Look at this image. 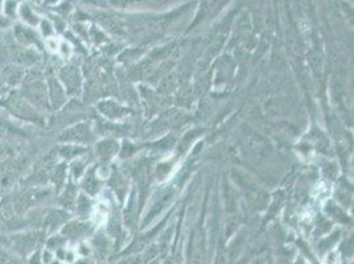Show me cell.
<instances>
[{"mask_svg": "<svg viewBox=\"0 0 354 264\" xmlns=\"http://www.w3.org/2000/svg\"><path fill=\"white\" fill-rule=\"evenodd\" d=\"M17 10H19V1L17 0H4L1 6V14L7 16L8 19H16L17 17Z\"/></svg>", "mask_w": 354, "mask_h": 264, "instance_id": "cell-14", "label": "cell"}, {"mask_svg": "<svg viewBox=\"0 0 354 264\" xmlns=\"http://www.w3.org/2000/svg\"><path fill=\"white\" fill-rule=\"evenodd\" d=\"M11 26H12V20L8 19L7 16L0 14V30H7Z\"/></svg>", "mask_w": 354, "mask_h": 264, "instance_id": "cell-18", "label": "cell"}, {"mask_svg": "<svg viewBox=\"0 0 354 264\" xmlns=\"http://www.w3.org/2000/svg\"><path fill=\"white\" fill-rule=\"evenodd\" d=\"M0 106L20 122L32 123L37 126L44 124V117L41 115L40 110L28 102L23 95H20V93L8 94L6 98L1 100Z\"/></svg>", "mask_w": 354, "mask_h": 264, "instance_id": "cell-1", "label": "cell"}, {"mask_svg": "<svg viewBox=\"0 0 354 264\" xmlns=\"http://www.w3.org/2000/svg\"><path fill=\"white\" fill-rule=\"evenodd\" d=\"M26 72L27 69L19 66V65H10V66H6L1 72V78L4 81L6 85L11 86V88H17L23 84L24 81V77H26Z\"/></svg>", "mask_w": 354, "mask_h": 264, "instance_id": "cell-9", "label": "cell"}, {"mask_svg": "<svg viewBox=\"0 0 354 264\" xmlns=\"http://www.w3.org/2000/svg\"><path fill=\"white\" fill-rule=\"evenodd\" d=\"M3 1H4V0H0V10H1V6H3Z\"/></svg>", "mask_w": 354, "mask_h": 264, "instance_id": "cell-21", "label": "cell"}, {"mask_svg": "<svg viewBox=\"0 0 354 264\" xmlns=\"http://www.w3.org/2000/svg\"><path fill=\"white\" fill-rule=\"evenodd\" d=\"M84 152V148L77 147V146H64L59 148V155L65 159H72Z\"/></svg>", "mask_w": 354, "mask_h": 264, "instance_id": "cell-15", "label": "cell"}, {"mask_svg": "<svg viewBox=\"0 0 354 264\" xmlns=\"http://www.w3.org/2000/svg\"><path fill=\"white\" fill-rule=\"evenodd\" d=\"M88 138H90V130L88 124H77L74 127L65 130L59 135V140L64 143L66 142L81 143V142L88 140Z\"/></svg>", "mask_w": 354, "mask_h": 264, "instance_id": "cell-10", "label": "cell"}, {"mask_svg": "<svg viewBox=\"0 0 354 264\" xmlns=\"http://www.w3.org/2000/svg\"><path fill=\"white\" fill-rule=\"evenodd\" d=\"M3 85H4V81H3V78H1V75H0V88H1Z\"/></svg>", "mask_w": 354, "mask_h": 264, "instance_id": "cell-20", "label": "cell"}, {"mask_svg": "<svg viewBox=\"0 0 354 264\" xmlns=\"http://www.w3.org/2000/svg\"><path fill=\"white\" fill-rule=\"evenodd\" d=\"M24 131L19 129V126L6 119L0 117V139H10V138H16V136H23Z\"/></svg>", "mask_w": 354, "mask_h": 264, "instance_id": "cell-12", "label": "cell"}, {"mask_svg": "<svg viewBox=\"0 0 354 264\" xmlns=\"http://www.w3.org/2000/svg\"><path fill=\"white\" fill-rule=\"evenodd\" d=\"M20 86V95H23L36 109L44 110L49 107L46 82L43 81V78L39 74L35 73V69H32L30 72H26L24 81Z\"/></svg>", "mask_w": 354, "mask_h": 264, "instance_id": "cell-2", "label": "cell"}, {"mask_svg": "<svg viewBox=\"0 0 354 264\" xmlns=\"http://www.w3.org/2000/svg\"><path fill=\"white\" fill-rule=\"evenodd\" d=\"M48 191L40 188H32L27 191H24L23 194L19 196V198L14 202V207H15L17 213H24L27 211L30 207L36 205L37 202H40L44 197H46Z\"/></svg>", "mask_w": 354, "mask_h": 264, "instance_id": "cell-3", "label": "cell"}, {"mask_svg": "<svg viewBox=\"0 0 354 264\" xmlns=\"http://www.w3.org/2000/svg\"><path fill=\"white\" fill-rule=\"evenodd\" d=\"M17 17L20 19V21L28 27L36 28L39 27L41 17L35 11V6L30 1H23L21 4H19V10H17Z\"/></svg>", "mask_w": 354, "mask_h": 264, "instance_id": "cell-7", "label": "cell"}, {"mask_svg": "<svg viewBox=\"0 0 354 264\" xmlns=\"http://www.w3.org/2000/svg\"><path fill=\"white\" fill-rule=\"evenodd\" d=\"M46 91H48V101L49 106L53 109H59L65 103V88L59 82V78L49 77L46 79Z\"/></svg>", "mask_w": 354, "mask_h": 264, "instance_id": "cell-4", "label": "cell"}, {"mask_svg": "<svg viewBox=\"0 0 354 264\" xmlns=\"http://www.w3.org/2000/svg\"><path fill=\"white\" fill-rule=\"evenodd\" d=\"M59 0H44V4L46 6H56Z\"/></svg>", "mask_w": 354, "mask_h": 264, "instance_id": "cell-19", "label": "cell"}, {"mask_svg": "<svg viewBox=\"0 0 354 264\" xmlns=\"http://www.w3.org/2000/svg\"><path fill=\"white\" fill-rule=\"evenodd\" d=\"M12 61L16 65L28 69L35 66V64L39 61V55L35 50V48H27V46H20L12 55Z\"/></svg>", "mask_w": 354, "mask_h": 264, "instance_id": "cell-8", "label": "cell"}, {"mask_svg": "<svg viewBox=\"0 0 354 264\" xmlns=\"http://www.w3.org/2000/svg\"><path fill=\"white\" fill-rule=\"evenodd\" d=\"M1 152H3V148L0 147V153H1Z\"/></svg>", "mask_w": 354, "mask_h": 264, "instance_id": "cell-22", "label": "cell"}, {"mask_svg": "<svg viewBox=\"0 0 354 264\" xmlns=\"http://www.w3.org/2000/svg\"><path fill=\"white\" fill-rule=\"evenodd\" d=\"M65 217H68V214H65V213H62V211H59V210L50 211V213L46 216V218H45V227H46V230L53 232L57 226L62 225V223L65 222V220H66Z\"/></svg>", "mask_w": 354, "mask_h": 264, "instance_id": "cell-13", "label": "cell"}, {"mask_svg": "<svg viewBox=\"0 0 354 264\" xmlns=\"http://www.w3.org/2000/svg\"><path fill=\"white\" fill-rule=\"evenodd\" d=\"M64 245V239H61V236H52L48 243H46V247L48 251H52V249H59L61 246Z\"/></svg>", "mask_w": 354, "mask_h": 264, "instance_id": "cell-17", "label": "cell"}, {"mask_svg": "<svg viewBox=\"0 0 354 264\" xmlns=\"http://www.w3.org/2000/svg\"><path fill=\"white\" fill-rule=\"evenodd\" d=\"M39 28H40V33L43 35L44 39L52 37L53 33H55V27L50 23V20H48V19H41V21L39 24Z\"/></svg>", "mask_w": 354, "mask_h": 264, "instance_id": "cell-16", "label": "cell"}, {"mask_svg": "<svg viewBox=\"0 0 354 264\" xmlns=\"http://www.w3.org/2000/svg\"><path fill=\"white\" fill-rule=\"evenodd\" d=\"M14 36H15L16 41L20 46H27V48H37L39 43V37L35 32V28L28 27L23 23L15 24L14 27Z\"/></svg>", "mask_w": 354, "mask_h": 264, "instance_id": "cell-6", "label": "cell"}, {"mask_svg": "<svg viewBox=\"0 0 354 264\" xmlns=\"http://www.w3.org/2000/svg\"><path fill=\"white\" fill-rule=\"evenodd\" d=\"M15 242V249L21 251L23 254H28L35 251V245L37 242V235L35 233H27V234L17 235L14 238Z\"/></svg>", "mask_w": 354, "mask_h": 264, "instance_id": "cell-11", "label": "cell"}, {"mask_svg": "<svg viewBox=\"0 0 354 264\" xmlns=\"http://www.w3.org/2000/svg\"><path fill=\"white\" fill-rule=\"evenodd\" d=\"M59 79L68 94H75L81 86V75L74 66H64L59 70Z\"/></svg>", "mask_w": 354, "mask_h": 264, "instance_id": "cell-5", "label": "cell"}]
</instances>
